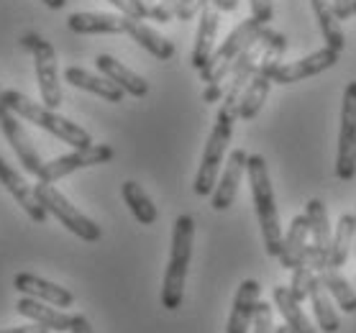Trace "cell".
Listing matches in <instances>:
<instances>
[{
	"instance_id": "34",
	"label": "cell",
	"mask_w": 356,
	"mask_h": 333,
	"mask_svg": "<svg viewBox=\"0 0 356 333\" xmlns=\"http://www.w3.org/2000/svg\"><path fill=\"white\" fill-rule=\"evenodd\" d=\"M208 3H211V0H182L177 10V18L179 21H193L195 16H200V10L205 8Z\"/></svg>"
},
{
	"instance_id": "16",
	"label": "cell",
	"mask_w": 356,
	"mask_h": 333,
	"mask_svg": "<svg viewBox=\"0 0 356 333\" xmlns=\"http://www.w3.org/2000/svg\"><path fill=\"white\" fill-rule=\"evenodd\" d=\"M246 162H249V154L243 149H234L226 159V170L220 174L218 185L213 190V211H228L236 200V193H238V185H241V177L246 172Z\"/></svg>"
},
{
	"instance_id": "39",
	"label": "cell",
	"mask_w": 356,
	"mask_h": 333,
	"mask_svg": "<svg viewBox=\"0 0 356 333\" xmlns=\"http://www.w3.org/2000/svg\"><path fill=\"white\" fill-rule=\"evenodd\" d=\"M216 3V8L220 10V13H234L236 8H238V0H213Z\"/></svg>"
},
{
	"instance_id": "12",
	"label": "cell",
	"mask_w": 356,
	"mask_h": 333,
	"mask_svg": "<svg viewBox=\"0 0 356 333\" xmlns=\"http://www.w3.org/2000/svg\"><path fill=\"white\" fill-rule=\"evenodd\" d=\"M305 218H308L310 236H313V244L308 246V261L316 272H323L328 269V261H331V223H328V211L321 200H308L305 203Z\"/></svg>"
},
{
	"instance_id": "19",
	"label": "cell",
	"mask_w": 356,
	"mask_h": 333,
	"mask_svg": "<svg viewBox=\"0 0 356 333\" xmlns=\"http://www.w3.org/2000/svg\"><path fill=\"white\" fill-rule=\"evenodd\" d=\"M95 65L100 70V74H106L108 80L115 82L126 95H134V98H146L149 95V82L141 74L134 72V70H129L123 62H118L115 57H111V54H97Z\"/></svg>"
},
{
	"instance_id": "38",
	"label": "cell",
	"mask_w": 356,
	"mask_h": 333,
	"mask_svg": "<svg viewBox=\"0 0 356 333\" xmlns=\"http://www.w3.org/2000/svg\"><path fill=\"white\" fill-rule=\"evenodd\" d=\"M108 3H113L115 8L121 10V13H126V16H136V8H134V3H131V0H108Z\"/></svg>"
},
{
	"instance_id": "35",
	"label": "cell",
	"mask_w": 356,
	"mask_h": 333,
	"mask_svg": "<svg viewBox=\"0 0 356 333\" xmlns=\"http://www.w3.org/2000/svg\"><path fill=\"white\" fill-rule=\"evenodd\" d=\"M354 3L356 0H333L331 8H333V16L339 18V21H346V18L354 16Z\"/></svg>"
},
{
	"instance_id": "28",
	"label": "cell",
	"mask_w": 356,
	"mask_h": 333,
	"mask_svg": "<svg viewBox=\"0 0 356 333\" xmlns=\"http://www.w3.org/2000/svg\"><path fill=\"white\" fill-rule=\"evenodd\" d=\"M310 6L316 10L318 26H321V33L325 39V47H331L336 51H343L346 47V36H343V29H341L339 18L333 16V8L328 0H310Z\"/></svg>"
},
{
	"instance_id": "9",
	"label": "cell",
	"mask_w": 356,
	"mask_h": 333,
	"mask_svg": "<svg viewBox=\"0 0 356 333\" xmlns=\"http://www.w3.org/2000/svg\"><path fill=\"white\" fill-rule=\"evenodd\" d=\"M0 131H3V136L8 138V144L13 147V152H16L18 162L24 164V170L29 172V174H33V177H39L44 162H41L39 152L33 147L31 136L26 133L24 123L18 121V115L13 113L8 108V103H6V88H3V85H0Z\"/></svg>"
},
{
	"instance_id": "44",
	"label": "cell",
	"mask_w": 356,
	"mask_h": 333,
	"mask_svg": "<svg viewBox=\"0 0 356 333\" xmlns=\"http://www.w3.org/2000/svg\"><path fill=\"white\" fill-rule=\"evenodd\" d=\"M354 16H356V3H354Z\"/></svg>"
},
{
	"instance_id": "20",
	"label": "cell",
	"mask_w": 356,
	"mask_h": 333,
	"mask_svg": "<svg viewBox=\"0 0 356 333\" xmlns=\"http://www.w3.org/2000/svg\"><path fill=\"white\" fill-rule=\"evenodd\" d=\"M16 310L21 313V316L31 318L33 323L47 325L49 331L65 333V331H70V325H72V316H67L62 308H54V305L41 302V300H36V298H29V295L18 298Z\"/></svg>"
},
{
	"instance_id": "15",
	"label": "cell",
	"mask_w": 356,
	"mask_h": 333,
	"mask_svg": "<svg viewBox=\"0 0 356 333\" xmlns=\"http://www.w3.org/2000/svg\"><path fill=\"white\" fill-rule=\"evenodd\" d=\"M136 16L126 13H72L67 29L80 36H103V33H129V26Z\"/></svg>"
},
{
	"instance_id": "13",
	"label": "cell",
	"mask_w": 356,
	"mask_h": 333,
	"mask_svg": "<svg viewBox=\"0 0 356 333\" xmlns=\"http://www.w3.org/2000/svg\"><path fill=\"white\" fill-rule=\"evenodd\" d=\"M0 185L13 195V200L24 208L26 216H29L33 223H44V220L49 218L47 208L39 203V197H36V193H33V187H29V182L21 177V172L13 170L3 156H0Z\"/></svg>"
},
{
	"instance_id": "7",
	"label": "cell",
	"mask_w": 356,
	"mask_h": 333,
	"mask_svg": "<svg viewBox=\"0 0 356 333\" xmlns=\"http://www.w3.org/2000/svg\"><path fill=\"white\" fill-rule=\"evenodd\" d=\"M33 193L39 197V203L47 208L49 216H54L70 234H74L77 238L88 241V244H95V241L103 238V231H100V226H97L95 220L88 218L82 211H77L54 185L39 182V185H33Z\"/></svg>"
},
{
	"instance_id": "25",
	"label": "cell",
	"mask_w": 356,
	"mask_h": 333,
	"mask_svg": "<svg viewBox=\"0 0 356 333\" xmlns=\"http://www.w3.org/2000/svg\"><path fill=\"white\" fill-rule=\"evenodd\" d=\"M310 302H313V316H316V323L318 328L323 333H336L341 328V318L339 313H336V308H333V300L328 298V290L323 287V282L318 279H313V284H310Z\"/></svg>"
},
{
	"instance_id": "1",
	"label": "cell",
	"mask_w": 356,
	"mask_h": 333,
	"mask_svg": "<svg viewBox=\"0 0 356 333\" xmlns=\"http://www.w3.org/2000/svg\"><path fill=\"white\" fill-rule=\"evenodd\" d=\"M261 31H264V24L251 16L236 26L234 31L226 36V41L213 51V57L208 59L205 70H200L202 82L208 85L205 92H202V100H205V103H216V100H220L223 95H226L223 85H226L228 74H231V70H234L236 59L241 57L243 51L259 39Z\"/></svg>"
},
{
	"instance_id": "21",
	"label": "cell",
	"mask_w": 356,
	"mask_h": 333,
	"mask_svg": "<svg viewBox=\"0 0 356 333\" xmlns=\"http://www.w3.org/2000/svg\"><path fill=\"white\" fill-rule=\"evenodd\" d=\"M308 238H310V226L305 213L302 216H295L290 220V228L282 238V254H280V261H282L284 269H295L300 261L305 259V252H308Z\"/></svg>"
},
{
	"instance_id": "30",
	"label": "cell",
	"mask_w": 356,
	"mask_h": 333,
	"mask_svg": "<svg viewBox=\"0 0 356 333\" xmlns=\"http://www.w3.org/2000/svg\"><path fill=\"white\" fill-rule=\"evenodd\" d=\"M316 275H318V272L313 267H310L308 252H305V259H302L298 264V267L292 269V284H290L292 295H295V298H298L300 302L308 300V298H310V284H313Z\"/></svg>"
},
{
	"instance_id": "27",
	"label": "cell",
	"mask_w": 356,
	"mask_h": 333,
	"mask_svg": "<svg viewBox=\"0 0 356 333\" xmlns=\"http://www.w3.org/2000/svg\"><path fill=\"white\" fill-rule=\"evenodd\" d=\"M354 238H356V218L351 216V213H343V216L339 218L336 234H333L331 261H328V267L339 269L346 264L348 252H351V246H354Z\"/></svg>"
},
{
	"instance_id": "11",
	"label": "cell",
	"mask_w": 356,
	"mask_h": 333,
	"mask_svg": "<svg viewBox=\"0 0 356 333\" xmlns=\"http://www.w3.org/2000/svg\"><path fill=\"white\" fill-rule=\"evenodd\" d=\"M341 51L331 49V47H323V49L313 51L308 57L298 59V62H280V65L269 67V77L275 85H292V82L308 80V77H316V74L331 70V67L339 65Z\"/></svg>"
},
{
	"instance_id": "41",
	"label": "cell",
	"mask_w": 356,
	"mask_h": 333,
	"mask_svg": "<svg viewBox=\"0 0 356 333\" xmlns=\"http://www.w3.org/2000/svg\"><path fill=\"white\" fill-rule=\"evenodd\" d=\"M47 8H51V10H62L67 6V0H41Z\"/></svg>"
},
{
	"instance_id": "14",
	"label": "cell",
	"mask_w": 356,
	"mask_h": 333,
	"mask_svg": "<svg viewBox=\"0 0 356 333\" xmlns=\"http://www.w3.org/2000/svg\"><path fill=\"white\" fill-rule=\"evenodd\" d=\"M13 287H16L21 295H29V298H36L41 302H49L54 308H72L74 305V295L62 287L57 282H49L44 277L31 275V272H18L13 277Z\"/></svg>"
},
{
	"instance_id": "5",
	"label": "cell",
	"mask_w": 356,
	"mask_h": 333,
	"mask_svg": "<svg viewBox=\"0 0 356 333\" xmlns=\"http://www.w3.org/2000/svg\"><path fill=\"white\" fill-rule=\"evenodd\" d=\"M238 118L236 111L220 106L218 115H216V123H213V131L208 136V144H205V152H202L200 167H197V174H195V195L208 197L213 195V190L218 185V172L220 164L226 159V149L231 144V136H234V123Z\"/></svg>"
},
{
	"instance_id": "43",
	"label": "cell",
	"mask_w": 356,
	"mask_h": 333,
	"mask_svg": "<svg viewBox=\"0 0 356 333\" xmlns=\"http://www.w3.org/2000/svg\"><path fill=\"white\" fill-rule=\"evenodd\" d=\"M354 218H356V213H354ZM354 246H356V238H354Z\"/></svg>"
},
{
	"instance_id": "18",
	"label": "cell",
	"mask_w": 356,
	"mask_h": 333,
	"mask_svg": "<svg viewBox=\"0 0 356 333\" xmlns=\"http://www.w3.org/2000/svg\"><path fill=\"white\" fill-rule=\"evenodd\" d=\"M259 295L261 284L257 279H243L234 298V308H231V316H228L226 333H249L257 305H259Z\"/></svg>"
},
{
	"instance_id": "17",
	"label": "cell",
	"mask_w": 356,
	"mask_h": 333,
	"mask_svg": "<svg viewBox=\"0 0 356 333\" xmlns=\"http://www.w3.org/2000/svg\"><path fill=\"white\" fill-rule=\"evenodd\" d=\"M218 24H220V10L216 8V3H208L200 10V24H197V36H195V47L190 54V65L200 72L205 70L208 59L216 51V36H218Z\"/></svg>"
},
{
	"instance_id": "10",
	"label": "cell",
	"mask_w": 356,
	"mask_h": 333,
	"mask_svg": "<svg viewBox=\"0 0 356 333\" xmlns=\"http://www.w3.org/2000/svg\"><path fill=\"white\" fill-rule=\"evenodd\" d=\"M113 154H115L113 147H108V144H92V147H85V149H74L70 154L57 156V159H51V162H44L39 182L54 185V182H59L62 177H67V174H72V172H77V170L108 164L113 159Z\"/></svg>"
},
{
	"instance_id": "23",
	"label": "cell",
	"mask_w": 356,
	"mask_h": 333,
	"mask_svg": "<svg viewBox=\"0 0 356 333\" xmlns=\"http://www.w3.org/2000/svg\"><path fill=\"white\" fill-rule=\"evenodd\" d=\"M272 300H275V308L280 310V316L284 318V323L290 325L295 333H316L318 328L313 325L305 310H302V302L292 295L290 287H275L272 290Z\"/></svg>"
},
{
	"instance_id": "40",
	"label": "cell",
	"mask_w": 356,
	"mask_h": 333,
	"mask_svg": "<svg viewBox=\"0 0 356 333\" xmlns=\"http://www.w3.org/2000/svg\"><path fill=\"white\" fill-rule=\"evenodd\" d=\"M134 3V8H136V16L144 21V18H149V6H146V0H131Z\"/></svg>"
},
{
	"instance_id": "8",
	"label": "cell",
	"mask_w": 356,
	"mask_h": 333,
	"mask_svg": "<svg viewBox=\"0 0 356 333\" xmlns=\"http://www.w3.org/2000/svg\"><path fill=\"white\" fill-rule=\"evenodd\" d=\"M336 177L341 182H348V179L356 177V80H351L346 85V90H343V103H341Z\"/></svg>"
},
{
	"instance_id": "29",
	"label": "cell",
	"mask_w": 356,
	"mask_h": 333,
	"mask_svg": "<svg viewBox=\"0 0 356 333\" xmlns=\"http://www.w3.org/2000/svg\"><path fill=\"white\" fill-rule=\"evenodd\" d=\"M318 279L323 282V287L328 290V295L333 298V302L339 305L343 313H356V293L354 287L348 284V279L339 275V269H323V272H318Z\"/></svg>"
},
{
	"instance_id": "22",
	"label": "cell",
	"mask_w": 356,
	"mask_h": 333,
	"mask_svg": "<svg viewBox=\"0 0 356 333\" xmlns=\"http://www.w3.org/2000/svg\"><path fill=\"white\" fill-rule=\"evenodd\" d=\"M65 80L70 82V85H74V88L88 90V92H92L97 98L108 100V103H121L123 95H126L115 82L108 80L106 74H92V72H88V70H82V67H67Z\"/></svg>"
},
{
	"instance_id": "37",
	"label": "cell",
	"mask_w": 356,
	"mask_h": 333,
	"mask_svg": "<svg viewBox=\"0 0 356 333\" xmlns=\"http://www.w3.org/2000/svg\"><path fill=\"white\" fill-rule=\"evenodd\" d=\"M0 333H49V328L41 323H33V325H21V328H0Z\"/></svg>"
},
{
	"instance_id": "6",
	"label": "cell",
	"mask_w": 356,
	"mask_h": 333,
	"mask_svg": "<svg viewBox=\"0 0 356 333\" xmlns=\"http://www.w3.org/2000/svg\"><path fill=\"white\" fill-rule=\"evenodd\" d=\"M21 47L33 57V67H36V82H39L41 103L47 108L57 111L62 106V82H59V67H57V51L49 44L44 36L36 31H29L21 36Z\"/></svg>"
},
{
	"instance_id": "3",
	"label": "cell",
	"mask_w": 356,
	"mask_h": 333,
	"mask_svg": "<svg viewBox=\"0 0 356 333\" xmlns=\"http://www.w3.org/2000/svg\"><path fill=\"white\" fill-rule=\"evenodd\" d=\"M6 103H8V108L18 118H24V121L49 131L51 136L62 138L72 149L92 147V136H90L88 131L82 129V126H77V123H72L70 118H65V115H59L54 108L36 103V100H31L29 95L18 92V90H6Z\"/></svg>"
},
{
	"instance_id": "42",
	"label": "cell",
	"mask_w": 356,
	"mask_h": 333,
	"mask_svg": "<svg viewBox=\"0 0 356 333\" xmlns=\"http://www.w3.org/2000/svg\"><path fill=\"white\" fill-rule=\"evenodd\" d=\"M275 333H295V331H292V328H290L287 323H282V325H277Z\"/></svg>"
},
{
	"instance_id": "26",
	"label": "cell",
	"mask_w": 356,
	"mask_h": 333,
	"mask_svg": "<svg viewBox=\"0 0 356 333\" xmlns=\"http://www.w3.org/2000/svg\"><path fill=\"white\" fill-rule=\"evenodd\" d=\"M121 195H123V203L129 205V211L134 213V218L141 226H154L159 213H156V205L152 203V197L144 193V187L138 185V182H134V179H129V182L121 185Z\"/></svg>"
},
{
	"instance_id": "2",
	"label": "cell",
	"mask_w": 356,
	"mask_h": 333,
	"mask_svg": "<svg viewBox=\"0 0 356 333\" xmlns=\"http://www.w3.org/2000/svg\"><path fill=\"white\" fill-rule=\"evenodd\" d=\"M246 174H249L251 200H254V211L259 218L261 236H264V249L269 257H280L282 254V226H280V213L275 203V190H272V177L267 170V159L261 154H251L246 162Z\"/></svg>"
},
{
	"instance_id": "31",
	"label": "cell",
	"mask_w": 356,
	"mask_h": 333,
	"mask_svg": "<svg viewBox=\"0 0 356 333\" xmlns=\"http://www.w3.org/2000/svg\"><path fill=\"white\" fill-rule=\"evenodd\" d=\"M275 318H272V302L259 300L254 320H251V333H275Z\"/></svg>"
},
{
	"instance_id": "36",
	"label": "cell",
	"mask_w": 356,
	"mask_h": 333,
	"mask_svg": "<svg viewBox=\"0 0 356 333\" xmlns=\"http://www.w3.org/2000/svg\"><path fill=\"white\" fill-rule=\"evenodd\" d=\"M70 333H95V331H92V325H90L88 318L80 316V313H74L72 325H70Z\"/></svg>"
},
{
	"instance_id": "32",
	"label": "cell",
	"mask_w": 356,
	"mask_h": 333,
	"mask_svg": "<svg viewBox=\"0 0 356 333\" xmlns=\"http://www.w3.org/2000/svg\"><path fill=\"white\" fill-rule=\"evenodd\" d=\"M179 3L182 0H156V6L149 8V18L156 24H170L172 18H177Z\"/></svg>"
},
{
	"instance_id": "33",
	"label": "cell",
	"mask_w": 356,
	"mask_h": 333,
	"mask_svg": "<svg viewBox=\"0 0 356 333\" xmlns=\"http://www.w3.org/2000/svg\"><path fill=\"white\" fill-rule=\"evenodd\" d=\"M251 16L261 21L264 26H269V21L275 18V8H272V0H249Z\"/></svg>"
},
{
	"instance_id": "4",
	"label": "cell",
	"mask_w": 356,
	"mask_h": 333,
	"mask_svg": "<svg viewBox=\"0 0 356 333\" xmlns=\"http://www.w3.org/2000/svg\"><path fill=\"white\" fill-rule=\"evenodd\" d=\"M193 238H195V220L193 216H179L172 228V246L170 261L164 269L162 282V305L167 310H179L185 300V279L187 267L193 259Z\"/></svg>"
},
{
	"instance_id": "24",
	"label": "cell",
	"mask_w": 356,
	"mask_h": 333,
	"mask_svg": "<svg viewBox=\"0 0 356 333\" xmlns=\"http://www.w3.org/2000/svg\"><path fill=\"white\" fill-rule=\"evenodd\" d=\"M129 36L136 41L141 49H146L152 57L162 59V62H167V59L175 57V44H172L170 39H164L159 31H154L152 26H146L141 18H134V21H131Z\"/></svg>"
}]
</instances>
